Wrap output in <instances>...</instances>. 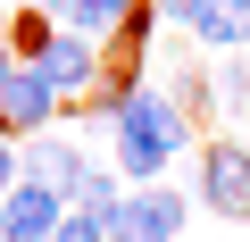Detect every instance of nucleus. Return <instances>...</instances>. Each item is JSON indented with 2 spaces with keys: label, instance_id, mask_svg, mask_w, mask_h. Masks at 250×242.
I'll return each mask as SVG.
<instances>
[{
  "label": "nucleus",
  "instance_id": "obj_1",
  "mask_svg": "<svg viewBox=\"0 0 250 242\" xmlns=\"http://www.w3.org/2000/svg\"><path fill=\"white\" fill-rule=\"evenodd\" d=\"M184 151H192V109H184L175 92H159L150 75H134L117 126H108V167H117L125 184H159Z\"/></svg>",
  "mask_w": 250,
  "mask_h": 242
},
{
  "label": "nucleus",
  "instance_id": "obj_2",
  "mask_svg": "<svg viewBox=\"0 0 250 242\" xmlns=\"http://www.w3.org/2000/svg\"><path fill=\"white\" fill-rule=\"evenodd\" d=\"M25 176H42L67 209H117V192H125V176H117L100 151L67 142V134H42V142L25 151Z\"/></svg>",
  "mask_w": 250,
  "mask_h": 242
},
{
  "label": "nucleus",
  "instance_id": "obj_3",
  "mask_svg": "<svg viewBox=\"0 0 250 242\" xmlns=\"http://www.w3.org/2000/svg\"><path fill=\"white\" fill-rule=\"evenodd\" d=\"M184 217H192V200L175 184H125V200L108 217V242H184Z\"/></svg>",
  "mask_w": 250,
  "mask_h": 242
},
{
  "label": "nucleus",
  "instance_id": "obj_4",
  "mask_svg": "<svg viewBox=\"0 0 250 242\" xmlns=\"http://www.w3.org/2000/svg\"><path fill=\"white\" fill-rule=\"evenodd\" d=\"M192 192L200 209H217L225 225H250V142H208L192 159Z\"/></svg>",
  "mask_w": 250,
  "mask_h": 242
},
{
  "label": "nucleus",
  "instance_id": "obj_5",
  "mask_svg": "<svg viewBox=\"0 0 250 242\" xmlns=\"http://www.w3.org/2000/svg\"><path fill=\"white\" fill-rule=\"evenodd\" d=\"M50 117H59V92L34 59H17L9 75H0V126L9 134H50Z\"/></svg>",
  "mask_w": 250,
  "mask_h": 242
},
{
  "label": "nucleus",
  "instance_id": "obj_6",
  "mask_svg": "<svg viewBox=\"0 0 250 242\" xmlns=\"http://www.w3.org/2000/svg\"><path fill=\"white\" fill-rule=\"evenodd\" d=\"M34 67L50 75V92H59V100H83V92L100 84V42H92V34H67V25H59V34H50V42L34 50Z\"/></svg>",
  "mask_w": 250,
  "mask_h": 242
},
{
  "label": "nucleus",
  "instance_id": "obj_7",
  "mask_svg": "<svg viewBox=\"0 0 250 242\" xmlns=\"http://www.w3.org/2000/svg\"><path fill=\"white\" fill-rule=\"evenodd\" d=\"M67 217V200L42 184V176H17L9 192H0V225H9L17 242H50V225Z\"/></svg>",
  "mask_w": 250,
  "mask_h": 242
},
{
  "label": "nucleus",
  "instance_id": "obj_8",
  "mask_svg": "<svg viewBox=\"0 0 250 242\" xmlns=\"http://www.w3.org/2000/svg\"><path fill=\"white\" fill-rule=\"evenodd\" d=\"M142 0H42V17L67 25V34H92V42H117L125 25H134Z\"/></svg>",
  "mask_w": 250,
  "mask_h": 242
},
{
  "label": "nucleus",
  "instance_id": "obj_9",
  "mask_svg": "<svg viewBox=\"0 0 250 242\" xmlns=\"http://www.w3.org/2000/svg\"><path fill=\"white\" fill-rule=\"evenodd\" d=\"M192 42L200 50H250V0H200Z\"/></svg>",
  "mask_w": 250,
  "mask_h": 242
},
{
  "label": "nucleus",
  "instance_id": "obj_10",
  "mask_svg": "<svg viewBox=\"0 0 250 242\" xmlns=\"http://www.w3.org/2000/svg\"><path fill=\"white\" fill-rule=\"evenodd\" d=\"M200 92H208V100H200V117H242V109H250V59L233 50V59L217 67V84H200Z\"/></svg>",
  "mask_w": 250,
  "mask_h": 242
},
{
  "label": "nucleus",
  "instance_id": "obj_11",
  "mask_svg": "<svg viewBox=\"0 0 250 242\" xmlns=\"http://www.w3.org/2000/svg\"><path fill=\"white\" fill-rule=\"evenodd\" d=\"M117 200H125V192H117ZM108 217H117V209H67V217L50 225V242H108Z\"/></svg>",
  "mask_w": 250,
  "mask_h": 242
},
{
  "label": "nucleus",
  "instance_id": "obj_12",
  "mask_svg": "<svg viewBox=\"0 0 250 242\" xmlns=\"http://www.w3.org/2000/svg\"><path fill=\"white\" fill-rule=\"evenodd\" d=\"M50 34H59V25H50L42 9H34V17H9V42H17V59H34V50H42Z\"/></svg>",
  "mask_w": 250,
  "mask_h": 242
},
{
  "label": "nucleus",
  "instance_id": "obj_13",
  "mask_svg": "<svg viewBox=\"0 0 250 242\" xmlns=\"http://www.w3.org/2000/svg\"><path fill=\"white\" fill-rule=\"evenodd\" d=\"M17 176H25V151H17V142H9V126H0V192H9V184H17Z\"/></svg>",
  "mask_w": 250,
  "mask_h": 242
},
{
  "label": "nucleus",
  "instance_id": "obj_14",
  "mask_svg": "<svg viewBox=\"0 0 250 242\" xmlns=\"http://www.w3.org/2000/svg\"><path fill=\"white\" fill-rule=\"evenodd\" d=\"M150 9H159V25H184V34H192V17H200V0H150Z\"/></svg>",
  "mask_w": 250,
  "mask_h": 242
},
{
  "label": "nucleus",
  "instance_id": "obj_15",
  "mask_svg": "<svg viewBox=\"0 0 250 242\" xmlns=\"http://www.w3.org/2000/svg\"><path fill=\"white\" fill-rule=\"evenodd\" d=\"M9 67H17V42H9V34H0V75H9Z\"/></svg>",
  "mask_w": 250,
  "mask_h": 242
},
{
  "label": "nucleus",
  "instance_id": "obj_16",
  "mask_svg": "<svg viewBox=\"0 0 250 242\" xmlns=\"http://www.w3.org/2000/svg\"><path fill=\"white\" fill-rule=\"evenodd\" d=\"M0 242H17V234H9V225H0Z\"/></svg>",
  "mask_w": 250,
  "mask_h": 242
}]
</instances>
